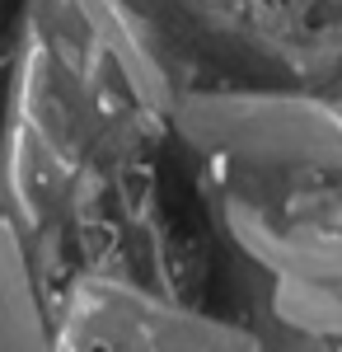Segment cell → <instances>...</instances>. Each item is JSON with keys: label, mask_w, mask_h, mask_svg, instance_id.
Instances as JSON below:
<instances>
[{"label": "cell", "mask_w": 342, "mask_h": 352, "mask_svg": "<svg viewBox=\"0 0 342 352\" xmlns=\"http://www.w3.org/2000/svg\"><path fill=\"white\" fill-rule=\"evenodd\" d=\"M169 132L230 277L277 324L342 352V76L187 85Z\"/></svg>", "instance_id": "cell-1"}, {"label": "cell", "mask_w": 342, "mask_h": 352, "mask_svg": "<svg viewBox=\"0 0 342 352\" xmlns=\"http://www.w3.org/2000/svg\"><path fill=\"white\" fill-rule=\"evenodd\" d=\"M47 352H338L277 324L220 263L169 151L47 258Z\"/></svg>", "instance_id": "cell-2"}, {"label": "cell", "mask_w": 342, "mask_h": 352, "mask_svg": "<svg viewBox=\"0 0 342 352\" xmlns=\"http://www.w3.org/2000/svg\"><path fill=\"white\" fill-rule=\"evenodd\" d=\"M192 85L310 89L342 76V0H164Z\"/></svg>", "instance_id": "cell-3"}, {"label": "cell", "mask_w": 342, "mask_h": 352, "mask_svg": "<svg viewBox=\"0 0 342 352\" xmlns=\"http://www.w3.org/2000/svg\"><path fill=\"white\" fill-rule=\"evenodd\" d=\"M0 352H47V272L0 192Z\"/></svg>", "instance_id": "cell-4"}, {"label": "cell", "mask_w": 342, "mask_h": 352, "mask_svg": "<svg viewBox=\"0 0 342 352\" xmlns=\"http://www.w3.org/2000/svg\"><path fill=\"white\" fill-rule=\"evenodd\" d=\"M5 19H10V0H0V38H5Z\"/></svg>", "instance_id": "cell-5"}]
</instances>
